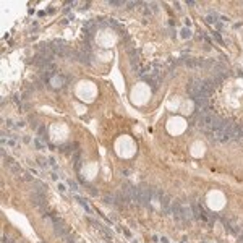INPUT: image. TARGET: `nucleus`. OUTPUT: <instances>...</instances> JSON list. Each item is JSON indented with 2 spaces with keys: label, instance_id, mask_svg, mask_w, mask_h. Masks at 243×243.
Listing matches in <instances>:
<instances>
[{
  "label": "nucleus",
  "instance_id": "nucleus-1",
  "mask_svg": "<svg viewBox=\"0 0 243 243\" xmlns=\"http://www.w3.org/2000/svg\"><path fill=\"white\" fill-rule=\"evenodd\" d=\"M75 199H76L78 203L81 204V206L85 208V209H88V212H89V206H88V204H86V201H85V199H81V198H79V196H76V198H75Z\"/></svg>",
  "mask_w": 243,
  "mask_h": 243
}]
</instances>
